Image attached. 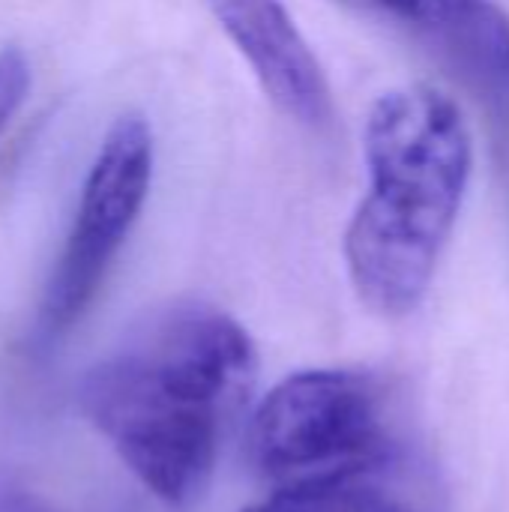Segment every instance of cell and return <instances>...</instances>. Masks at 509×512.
<instances>
[{"label": "cell", "instance_id": "obj_8", "mask_svg": "<svg viewBox=\"0 0 509 512\" xmlns=\"http://www.w3.org/2000/svg\"><path fill=\"white\" fill-rule=\"evenodd\" d=\"M30 81H33V69L27 54L15 45L0 48V135L6 132L21 102L27 99Z\"/></svg>", "mask_w": 509, "mask_h": 512}, {"label": "cell", "instance_id": "obj_3", "mask_svg": "<svg viewBox=\"0 0 509 512\" xmlns=\"http://www.w3.org/2000/svg\"><path fill=\"white\" fill-rule=\"evenodd\" d=\"M249 453L258 474L279 486L387 471L393 435L384 390L363 372H297L258 405Z\"/></svg>", "mask_w": 509, "mask_h": 512}, {"label": "cell", "instance_id": "obj_6", "mask_svg": "<svg viewBox=\"0 0 509 512\" xmlns=\"http://www.w3.org/2000/svg\"><path fill=\"white\" fill-rule=\"evenodd\" d=\"M207 6L264 96L288 120L306 129L333 123V90L324 66L282 0H207Z\"/></svg>", "mask_w": 509, "mask_h": 512}, {"label": "cell", "instance_id": "obj_1", "mask_svg": "<svg viewBox=\"0 0 509 512\" xmlns=\"http://www.w3.org/2000/svg\"><path fill=\"white\" fill-rule=\"evenodd\" d=\"M255 378L243 324L207 303H174L84 372L78 402L156 498L186 507L207 489Z\"/></svg>", "mask_w": 509, "mask_h": 512}, {"label": "cell", "instance_id": "obj_7", "mask_svg": "<svg viewBox=\"0 0 509 512\" xmlns=\"http://www.w3.org/2000/svg\"><path fill=\"white\" fill-rule=\"evenodd\" d=\"M384 471L279 486L270 498L243 512H411L381 486Z\"/></svg>", "mask_w": 509, "mask_h": 512}, {"label": "cell", "instance_id": "obj_2", "mask_svg": "<svg viewBox=\"0 0 509 512\" xmlns=\"http://www.w3.org/2000/svg\"><path fill=\"white\" fill-rule=\"evenodd\" d=\"M363 153L369 192L345 231V267L375 315L405 318L423 303L459 222L474 138L450 96L408 84L369 108Z\"/></svg>", "mask_w": 509, "mask_h": 512}, {"label": "cell", "instance_id": "obj_4", "mask_svg": "<svg viewBox=\"0 0 509 512\" xmlns=\"http://www.w3.org/2000/svg\"><path fill=\"white\" fill-rule=\"evenodd\" d=\"M150 183L153 129L144 114L126 111L108 126L84 174L69 234L36 312V345L51 348L84 318L147 204Z\"/></svg>", "mask_w": 509, "mask_h": 512}, {"label": "cell", "instance_id": "obj_5", "mask_svg": "<svg viewBox=\"0 0 509 512\" xmlns=\"http://www.w3.org/2000/svg\"><path fill=\"white\" fill-rule=\"evenodd\" d=\"M447 69L483 108L509 186V15L495 0H333Z\"/></svg>", "mask_w": 509, "mask_h": 512}]
</instances>
